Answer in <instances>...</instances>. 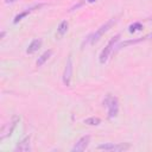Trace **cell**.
I'll list each match as a JSON object with an SVG mask.
<instances>
[{
  "instance_id": "2",
  "label": "cell",
  "mask_w": 152,
  "mask_h": 152,
  "mask_svg": "<svg viewBox=\"0 0 152 152\" xmlns=\"http://www.w3.org/2000/svg\"><path fill=\"white\" fill-rule=\"evenodd\" d=\"M119 39H120V34H116L115 37H113L109 42H108V44L104 46V49L101 51V53H100V63H106L107 62V59H108V57H109V55H110V52L113 51V49H114V46H115V44L119 42Z\"/></svg>"
},
{
  "instance_id": "7",
  "label": "cell",
  "mask_w": 152,
  "mask_h": 152,
  "mask_svg": "<svg viewBox=\"0 0 152 152\" xmlns=\"http://www.w3.org/2000/svg\"><path fill=\"white\" fill-rule=\"evenodd\" d=\"M15 152H28L31 151V146H30V135L25 137L14 148Z\"/></svg>"
},
{
  "instance_id": "5",
  "label": "cell",
  "mask_w": 152,
  "mask_h": 152,
  "mask_svg": "<svg viewBox=\"0 0 152 152\" xmlns=\"http://www.w3.org/2000/svg\"><path fill=\"white\" fill-rule=\"evenodd\" d=\"M99 150L102 151H116V152H121V151H126L129 148V144H101L97 146Z\"/></svg>"
},
{
  "instance_id": "15",
  "label": "cell",
  "mask_w": 152,
  "mask_h": 152,
  "mask_svg": "<svg viewBox=\"0 0 152 152\" xmlns=\"http://www.w3.org/2000/svg\"><path fill=\"white\" fill-rule=\"evenodd\" d=\"M17 0H5V4H13V2H15Z\"/></svg>"
},
{
  "instance_id": "11",
  "label": "cell",
  "mask_w": 152,
  "mask_h": 152,
  "mask_svg": "<svg viewBox=\"0 0 152 152\" xmlns=\"http://www.w3.org/2000/svg\"><path fill=\"white\" fill-rule=\"evenodd\" d=\"M68 31V21L66 20H63L61 21V24L58 25V28H57V33L58 36H64Z\"/></svg>"
},
{
  "instance_id": "6",
  "label": "cell",
  "mask_w": 152,
  "mask_h": 152,
  "mask_svg": "<svg viewBox=\"0 0 152 152\" xmlns=\"http://www.w3.org/2000/svg\"><path fill=\"white\" fill-rule=\"evenodd\" d=\"M89 141H90V137L89 135H83L82 138H80L77 140V142H75V145L72 146L71 151L72 152H82V151H84L88 147Z\"/></svg>"
},
{
  "instance_id": "12",
  "label": "cell",
  "mask_w": 152,
  "mask_h": 152,
  "mask_svg": "<svg viewBox=\"0 0 152 152\" xmlns=\"http://www.w3.org/2000/svg\"><path fill=\"white\" fill-rule=\"evenodd\" d=\"M100 122H101V120H100L99 118H95V116H91V118H88V119L84 120V124L90 125V126H96V125H99Z\"/></svg>"
},
{
  "instance_id": "14",
  "label": "cell",
  "mask_w": 152,
  "mask_h": 152,
  "mask_svg": "<svg viewBox=\"0 0 152 152\" xmlns=\"http://www.w3.org/2000/svg\"><path fill=\"white\" fill-rule=\"evenodd\" d=\"M141 28H142V26H141L140 23H134L129 26V32H135V31H139Z\"/></svg>"
},
{
  "instance_id": "13",
  "label": "cell",
  "mask_w": 152,
  "mask_h": 152,
  "mask_svg": "<svg viewBox=\"0 0 152 152\" xmlns=\"http://www.w3.org/2000/svg\"><path fill=\"white\" fill-rule=\"evenodd\" d=\"M151 38H152V33H151V34H148V36H145L144 38H139V39H135V40H128V42H125V43H122L120 46L122 48V46H126V45H129V44H135V43H138V42H140V40L151 39Z\"/></svg>"
},
{
  "instance_id": "4",
  "label": "cell",
  "mask_w": 152,
  "mask_h": 152,
  "mask_svg": "<svg viewBox=\"0 0 152 152\" xmlns=\"http://www.w3.org/2000/svg\"><path fill=\"white\" fill-rule=\"evenodd\" d=\"M72 69H74V65H72V58H71V55L68 56V59H66V63H65V68H64V72H63V82L66 87L70 86L71 83V77H72Z\"/></svg>"
},
{
  "instance_id": "10",
  "label": "cell",
  "mask_w": 152,
  "mask_h": 152,
  "mask_svg": "<svg viewBox=\"0 0 152 152\" xmlns=\"http://www.w3.org/2000/svg\"><path fill=\"white\" fill-rule=\"evenodd\" d=\"M52 55V50H46L44 53H42L39 57H38V59H37V62H36V64H37V66H42L48 59H49V57Z\"/></svg>"
},
{
  "instance_id": "8",
  "label": "cell",
  "mask_w": 152,
  "mask_h": 152,
  "mask_svg": "<svg viewBox=\"0 0 152 152\" xmlns=\"http://www.w3.org/2000/svg\"><path fill=\"white\" fill-rule=\"evenodd\" d=\"M42 6H44V4L34 5L33 7H31V8H27L26 11H24V12H21V13H19V14H17V15L14 17V20H13V23H14V24H17V23H18V21H20V20H21V19L24 18V17H26L27 14H30L31 12H33V11H34L36 8H40Z\"/></svg>"
},
{
  "instance_id": "3",
  "label": "cell",
  "mask_w": 152,
  "mask_h": 152,
  "mask_svg": "<svg viewBox=\"0 0 152 152\" xmlns=\"http://www.w3.org/2000/svg\"><path fill=\"white\" fill-rule=\"evenodd\" d=\"M104 103L108 107V118H110V119L112 118H115L118 115V112H119V102H118V99L108 95L107 99L104 100Z\"/></svg>"
},
{
  "instance_id": "16",
  "label": "cell",
  "mask_w": 152,
  "mask_h": 152,
  "mask_svg": "<svg viewBox=\"0 0 152 152\" xmlns=\"http://www.w3.org/2000/svg\"><path fill=\"white\" fill-rule=\"evenodd\" d=\"M95 0H88V2H94Z\"/></svg>"
},
{
  "instance_id": "9",
  "label": "cell",
  "mask_w": 152,
  "mask_h": 152,
  "mask_svg": "<svg viewBox=\"0 0 152 152\" xmlns=\"http://www.w3.org/2000/svg\"><path fill=\"white\" fill-rule=\"evenodd\" d=\"M40 46H42V39H34V40H32V42L30 43V45H28L26 52H27L28 55H32V53L37 52V51L40 49Z\"/></svg>"
},
{
  "instance_id": "1",
  "label": "cell",
  "mask_w": 152,
  "mask_h": 152,
  "mask_svg": "<svg viewBox=\"0 0 152 152\" xmlns=\"http://www.w3.org/2000/svg\"><path fill=\"white\" fill-rule=\"evenodd\" d=\"M115 23H116V19H115V18L109 19L107 23H104L102 26H100L93 34H90V36L87 38V40H86L84 43L89 42L90 44H95V43H96V42H97V40H99V39H100V38H101V37H102V36H103V34H104V33H106V32H107V31H108Z\"/></svg>"
}]
</instances>
